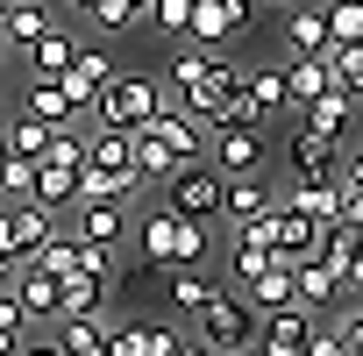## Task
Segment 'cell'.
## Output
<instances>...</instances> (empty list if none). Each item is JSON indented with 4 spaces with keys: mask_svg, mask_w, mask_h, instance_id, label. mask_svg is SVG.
<instances>
[{
    "mask_svg": "<svg viewBox=\"0 0 363 356\" xmlns=\"http://www.w3.org/2000/svg\"><path fill=\"white\" fill-rule=\"evenodd\" d=\"M22 356H65V342L57 335H36V342H22Z\"/></svg>",
    "mask_w": 363,
    "mask_h": 356,
    "instance_id": "45",
    "label": "cell"
},
{
    "mask_svg": "<svg viewBox=\"0 0 363 356\" xmlns=\"http://www.w3.org/2000/svg\"><path fill=\"white\" fill-rule=\"evenodd\" d=\"M50 335L65 342V356H114L107 313H65V321H50Z\"/></svg>",
    "mask_w": 363,
    "mask_h": 356,
    "instance_id": "19",
    "label": "cell"
},
{
    "mask_svg": "<svg viewBox=\"0 0 363 356\" xmlns=\"http://www.w3.org/2000/svg\"><path fill=\"white\" fill-rule=\"evenodd\" d=\"M114 356H150V321H107Z\"/></svg>",
    "mask_w": 363,
    "mask_h": 356,
    "instance_id": "39",
    "label": "cell"
},
{
    "mask_svg": "<svg viewBox=\"0 0 363 356\" xmlns=\"http://www.w3.org/2000/svg\"><path fill=\"white\" fill-rule=\"evenodd\" d=\"M0 57H8V43H0Z\"/></svg>",
    "mask_w": 363,
    "mask_h": 356,
    "instance_id": "52",
    "label": "cell"
},
{
    "mask_svg": "<svg viewBox=\"0 0 363 356\" xmlns=\"http://www.w3.org/2000/svg\"><path fill=\"white\" fill-rule=\"evenodd\" d=\"M285 50H292V57H328V50H335L328 15L313 8V0H292V15H285Z\"/></svg>",
    "mask_w": 363,
    "mask_h": 356,
    "instance_id": "15",
    "label": "cell"
},
{
    "mask_svg": "<svg viewBox=\"0 0 363 356\" xmlns=\"http://www.w3.org/2000/svg\"><path fill=\"white\" fill-rule=\"evenodd\" d=\"M328 65H335V86L363 107V43H335V50H328Z\"/></svg>",
    "mask_w": 363,
    "mask_h": 356,
    "instance_id": "36",
    "label": "cell"
},
{
    "mask_svg": "<svg viewBox=\"0 0 363 356\" xmlns=\"http://www.w3.org/2000/svg\"><path fill=\"white\" fill-rule=\"evenodd\" d=\"M0 128H8V150H15V157H36V164H43L50 143H57V128L36 121V114H15V121H0Z\"/></svg>",
    "mask_w": 363,
    "mask_h": 356,
    "instance_id": "31",
    "label": "cell"
},
{
    "mask_svg": "<svg viewBox=\"0 0 363 356\" xmlns=\"http://www.w3.org/2000/svg\"><path fill=\"white\" fill-rule=\"evenodd\" d=\"M100 306H107V278H93V271L57 278V321L65 313H100Z\"/></svg>",
    "mask_w": 363,
    "mask_h": 356,
    "instance_id": "29",
    "label": "cell"
},
{
    "mask_svg": "<svg viewBox=\"0 0 363 356\" xmlns=\"http://www.w3.org/2000/svg\"><path fill=\"white\" fill-rule=\"evenodd\" d=\"M72 235L121 257V243H128V200H79V228Z\"/></svg>",
    "mask_w": 363,
    "mask_h": 356,
    "instance_id": "12",
    "label": "cell"
},
{
    "mask_svg": "<svg viewBox=\"0 0 363 356\" xmlns=\"http://www.w3.org/2000/svg\"><path fill=\"white\" fill-rule=\"evenodd\" d=\"M285 164H292V178H328V171H342V135H320V128L292 121V135H285Z\"/></svg>",
    "mask_w": 363,
    "mask_h": 356,
    "instance_id": "9",
    "label": "cell"
},
{
    "mask_svg": "<svg viewBox=\"0 0 363 356\" xmlns=\"http://www.w3.org/2000/svg\"><path fill=\"white\" fill-rule=\"evenodd\" d=\"M157 107H171L164 86H157V72H114V86L86 107V128H143Z\"/></svg>",
    "mask_w": 363,
    "mask_h": 356,
    "instance_id": "1",
    "label": "cell"
},
{
    "mask_svg": "<svg viewBox=\"0 0 363 356\" xmlns=\"http://www.w3.org/2000/svg\"><path fill=\"white\" fill-rule=\"evenodd\" d=\"M235 356H271V349H264V342H242V349H235Z\"/></svg>",
    "mask_w": 363,
    "mask_h": 356,
    "instance_id": "48",
    "label": "cell"
},
{
    "mask_svg": "<svg viewBox=\"0 0 363 356\" xmlns=\"http://www.w3.org/2000/svg\"><path fill=\"white\" fill-rule=\"evenodd\" d=\"M0 335H8V342H29V306H22L15 292H0Z\"/></svg>",
    "mask_w": 363,
    "mask_h": 356,
    "instance_id": "41",
    "label": "cell"
},
{
    "mask_svg": "<svg viewBox=\"0 0 363 356\" xmlns=\"http://www.w3.org/2000/svg\"><path fill=\"white\" fill-rule=\"evenodd\" d=\"M178 342H186V328H171V321H150V356H171Z\"/></svg>",
    "mask_w": 363,
    "mask_h": 356,
    "instance_id": "43",
    "label": "cell"
},
{
    "mask_svg": "<svg viewBox=\"0 0 363 356\" xmlns=\"http://www.w3.org/2000/svg\"><path fill=\"white\" fill-rule=\"evenodd\" d=\"M335 335L349 342V356H363V299H342L335 306Z\"/></svg>",
    "mask_w": 363,
    "mask_h": 356,
    "instance_id": "40",
    "label": "cell"
},
{
    "mask_svg": "<svg viewBox=\"0 0 363 356\" xmlns=\"http://www.w3.org/2000/svg\"><path fill=\"white\" fill-rule=\"evenodd\" d=\"M15 271H22V257H8V250H0V292L15 285Z\"/></svg>",
    "mask_w": 363,
    "mask_h": 356,
    "instance_id": "46",
    "label": "cell"
},
{
    "mask_svg": "<svg viewBox=\"0 0 363 356\" xmlns=\"http://www.w3.org/2000/svg\"><path fill=\"white\" fill-rule=\"evenodd\" d=\"M292 278H299V306H313V313H320V306H328V313L342 306V278H335V271H328L320 257L292 264Z\"/></svg>",
    "mask_w": 363,
    "mask_h": 356,
    "instance_id": "27",
    "label": "cell"
},
{
    "mask_svg": "<svg viewBox=\"0 0 363 356\" xmlns=\"http://www.w3.org/2000/svg\"><path fill=\"white\" fill-rule=\"evenodd\" d=\"M36 200L57 214V207H79V164H65V157H43L36 164Z\"/></svg>",
    "mask_w": 363,
    "mask_h": 356,
    "instance_id": "25",
    "label": "cell"
},
{
    "mask_svg": "<svg viewBox=\"0 0 363 356\" xmlns=\"http://www.w3.org/2000/svg\"><path fill=\"white\" fill-rule=\"evenodd\" d=\"M292 207H306L313 221H342V207H349V186H342V171H328V178H292V193H285Z\"/></svg>",
    "mask_w": 363,
    "mask_h": 356,
    "instance_id": "18",
    "label": "cell"
},
{
    "mask_svg": "<svg viewBox=\"0 0 363 356\" xmlns=\"http://www.w3.org/2000/svg\"><path fill=\"white\" fill-rule=\"evenodd\" d=\"M207 57H214V50H200V43H178V50H171V65H164V86H171V100L186 93V86H200V79H207Z\"/></svg>",
    "mask_w": 363,
    "mask_h": 356,
    "instance_id": "32",
    "label": "cell"
},
{
    "mask_svg": "<svg viewBox=\"0 0 363 356\" xmlns=\"http://www.w3.org/2000/svg\"><path fill=\"white\" fill-rule=\"evenodd\" d=\"M207 164L221 178H242V171H264V121H214V143H207Z\"/></svg>",
    "mask_w": 363,
    "mask_h": 356,
    "instance_id": "6",
    "label": "cell"
},
{
    "mask_svg": "<svg viewBox=\"0 0 363 356\" xmlns=\"http://www.w3.org/2000/svg\"><path fill=\"white\" fill-rule=\"evenodd\" d=\"M22 114H36V121H50V128H86V114H79V100L65 93V79H29Z\"/></svg>",
    "mask_w": 363,
    "mask_h": 356,
    "instance_id": "17",
    "label": "cell"
},
{
    "mask_svg": "<svg viewBox=\"0 0 363 356\" xmlns=\"http://www.w3.org/2000/svg\"><path fill=\"white\" fill-rule=\"evenodd\" d=\"M278 107H292L285 100V65H257L250 86H242V121H271Z\"/></svg>",
    "mask_w": 363,
    "mask_h": 356,
    "instance_id": "20",
    "label": "cell"
},
{
    "mask_svg": "<svg viewBox=\"0 0 363 356\" xmlns=\"http://www.w3.org/2000/svg\"><path fill=\"white\" fill-rule=\"evenodd\" d=\"M242 299H250L257 313H278V306H292V299H299V278H292V264L278 257V264H271V271H264V278H257Z\"/></svg>",
    "mask_w": 363,
    "mask_h": 356,
    "instance_id": "28",
    "label": "cell"
},
{
    "mask_svg": "<svg viewBox=\"0 0 363 356\" xmlns=\"http://www.w3.org/2000/svg\"><path fill=\"white\" fill-rule=\"evenodd\" d=\"M328 36L335 43H363V0H328Z\"/></svg>",
    "mask_w": 363,
    "mask_h": 356,
    "instance_id": "37",
    "label": "cell"
},
{
    "mask_svg": "<svg viewBox=\"0 0 363 356\" xmlns=\"http://www.w3.org/2000/svg\"><path fill=\"white\" fill-rule=\"evenodd\" d=\"M86 164H93V171H135L128 128H86Z\"/></svg>",
    "mask_w": 363,
    "mask_h": 356,
    "instance_id": "26",
    "label": "cell"
},
{
    "mask_svg": "<svg viewBox=\"0 0 363 356\" xmlns=\"http://www.w3.org/2000/svg\"><path fill=\"white\" fill-rule=\"evenodd\" d=\"M135 135H150V143L164 150V164H171V171H178V164H200V157H207V128H200L186 107H157V114H150Z\"/></svg>",
    "mask_w": 363,
    "mask_h": 356,
    "instance_id": "5",
    "label": "cell"
},
{
    "mask_svg": "<svg viewBox=\"0 0 363 356\" xmlns=\"http://www.w3.org/2000/svg\"><path fill=\"white\" fill-rule=\"evenodd\" d=\"M65 8H72V15H93V0H65Z\"/></svg>",
    "mask_w": 363,
    "mask_h": 356,
    "instance_id": "49",
    "label": "cell"
},
{
    "mask_svg": "<svg viewBox=\"0 0 363 356\" xmlns=\"http://www.w3.org/2000/svg\"><path fill=\"white\" fill-rule=\"evenodd\" d=\"M214 292H221V285L207 278V264H171V278H164V299H171L178 313H200Z\"/></svg>",
    "mask_w": 363,
    "mask_h": 356,
    "instance_id": "21",
    "label": "cell"
},
{
    "mask_svg": "<svg viewBox=\"0 0 363 356\" xmlns=\"http://www.w3.org/2000/svg\"><path fill=\"white\" fill-rule=\"evenodd\" d=\"M107 86H114V57H107V50H86V43H79V57H72V72H65V93L79 100V114H86V107H93V100L107 93Z\"/></svg>",
    "mask_w": 363,
    "mask_h": 356,
    "instance_id": "16",
    "label": "cell"
},
{
    "mask_svg": "<svg viewBox=\"0 0 363 356\" xmlns=\"http://www.w3.org/2000/svg\"><path fill=\"white\" fill-rule=\"evenodd\" d=\"M72 57H79V36L65 29V22H50L29 50H22V65H29V79H65L72 72Z\"/></svg>",
    "mask_w": 363,
    "mask_h": 356,
    "instance_id": "14",
    "label": "cell"
},
{
    "mask_svg": "<svg viewBox=\"0 0 363 356\" xmlns=\"http://www.w3.org/2000/svg\"><path fill=\"white\" fill-rule=\"evenodd\" d=\"M0 356H22V342H8V335H0Z\"/></svg>",
    "mask_w": 363,
    "mask_h": 356,
    "instance_id": "50",
    "label": "cell"
},
{
    "mask_svg": "<svg viewBox=\"0 0 363 356\" xmlns=\"http://www.w3.org/2000/svg\"><path fill=\"white\" fill-rule=\"evenodd\" d=\"M313 328H320V321H313V306H299V299H292V306H278V313H264V321H257V342H264L271 356H299V349L313 342Z\"/></svg>",
    "mask_w": 363,
    "mask_h": 356,
    "instance_id": "11",
    "label": "cell"
},
{
    "mask_svg": "<svg viewBox=\"0 0 363 356\" xmlns=\"http://www.w3.org/2000/svg\"><path fill=\"white\" fill-rule=\"evenodd\" d=\"M250 22H257V0H193V29H186V43L228 50V43L250 36Z\"/></svg>",
    "mask_w": 363,
    "mask_h": 356,
    "instance_id": "4",
    "label": "cell"
},
{
    "mask_svg": "<svg viewBox=\"0 0 363 356\" xmlns=\"http://www.w3.org/2000/svg\"><path fill=\"white\" fill-rule=\"evenodd\" d=\"M342 186L363 193V143H342Z\"/></svg>",
    "mask_w": 363,
    "mask_h": 356,
    "instance_id": "42",
    "label": "cell"
},
{
    "mask_svg": "<svg viewBox=\"0 0 363 356\" xmlns=\"http://www.w3.org/2000/svg\"><path fill=\"white\" fill-rule=\"evenodd\" d=\"M278 207V186H264V171H242V178H221V228H242V221H264Z\"/></svg>",
    "mask_w": 363,
    "mask_h": 356,
    "instance_id": "10",
    "label": "cell"
},
{
    "mask_svg": "<svg viewBox=\"0 0 363 356\" xmlns=\"http://www.w3.org/2000/svg\"><path fill=\"white\" fill-rule=\"evenodd\" d=\"M86 22H93L100 36H128V29H135L143 15L128 8V0H93V15H86Z\"/></svg>",
    "mask_w": 363,
    "mask_h": 356,
    "instance_id": "38",
    "label": "cell"
},
{
    "mask_svg": "<svg viewBox=\"0 0 363 356\" xmlns=\"http://www.w3.org/2000/svg\"><path fill=\"white\" fill-rule=\"evenodd\" d=\"M257 321H264V313H257L235 285H221V292L193 313V342H200V349H214V356H235L242 342H257Z\"/></svg>",
    "mask_w": 363,
    "mask_h": 356,
    "instance_id": "2",
    "label": "cell"
},
{
    "mask_svg": "<svg viewBox=\"0 0 363 356\" xmlns=\"http://www.w3.org/2000/svg\"><path fill=\"white\" fill-rule=\"evenodd\" d=\"M135 243H143V257L157 264V271H171L178 264V243H186V214H171L164 200L143 214V228H135Z\"/></svg>",
    "mask_w": 363,
    "mask_h": 356,
    "instance_id": "13",
    "label": "cell"
},
{
    "mask_svg": "<svg viewBox=\"0 0 363 356\" xmlns=\"http://www.w3.org/2000/svg\"><path fill=\"white\" fill-rule=\"evenodd\" d=\"M328 86H335V65H328V57H285V100H292V107L320 100Z\"/></svg>",
    "mask_w": 363,
    "mask_h": 356,
    "instance_id": "22",
    "label": "cell"
},
{
    "mask_svg": "<svg viewBox=\"0 0 363 356\" xmlns=\"http://www.w3.org/2000/svg\"><path fill=\"white\" fill-rule=\"evenodd\" d=\"M320 228H328V221H313V214H306V207H292L285 193H278V207L264 214V235H271V250H278L285 264H306V257L320 250Z\"/></svg>",
    "mask_w": 363,
    "mask_h": 356,
    "instance_id": "7",
    "label": "cell"
},
{
    "mask_svg": "<svg viewBox=\"0 0 363 356\" xmlns=\"http://www.w3.org/2000/svg\"><path fill=\"white\" fill-rule=\"evenodd\" d=\"M79 250H86V243H79L72 228H57V235H50V243H43L36 257H22V264H43L50 278H72V271H79Z\"/></svg>",
    "mask_w": 363,
    "mask_h": 356,
    "instance_id": "33",
    "label": "cell"
},
{
    "mask_svg": "<svg viewBox=\"0 0 363 356\" xmlns=\"http://www.w3.org/2000/svg\"><path fill=\"white\" fill-rule=\"evenodd\" d=\"M8 292H15L22 306H29V321H57V278H50L43 264H22Z\"/></svg>",
    "mask_w": 363,
    "mask_h": 356,
    "instance_id": "24",
    "label": "cell"
},
{
    "mask_svg": "<svg viewBox=\"0 0 363 356\" xmlns=\"http://www.w3.org/2000/svg\"><path fill=\"white\" fill-rule=\"evenodd\" d=\"M299 121H306V128H320V135H342V143H349V121H356V100H349L342 86H328L320 100H306V107H299Z\"/></svg>",
    "mask_w": 363,
    "mask_h": 356,
    "instance_id": "23",
    "label": "cell"
},
{
    "mask_svg": "<svg viewBox=\"0 0 363 356\" xmlns=\"http://www.w3.org/2000/svg\"><path fill=\"white\" fill-rule=\"evenodd\" d=\"M164 207L186 214V221H221V171L200 157V164H178L164 178Z\"/></svg>",
    "mask_w": 363,
    "mask_h": 356,
    "instance_id": "3",
    "label": "cell"
},
{
    "mask_svg": "<svg viewBox=\"0 0 363 356\" xmlns=\"http://www.w3.org/2000/svg\"><path fill=\"white\" fill-rule=\"evenodd\" d=\"M143 22H157V36H171V43H186V29H193V0H150Z\"/></svg>",
    "mask_w": 363,
    "mask_h": 356,
    "instance_id": "35",
    "label": "cell"
},
{
    "mask_svg": "<svg viewBox=\"0 0 363 356\" xmlns=\"http://www.w3.org/2000/svg\"><path fill=\"white\" fill-rule=\"evenodd\" d=\"M171 356H214V349H200V342H193V335H186V342H178V349H171Z\"/></svg>",
    "mask_w": 363,
    "mask_h": 356,
    "instance_id": "47",
    "label": "cell"
},
{
    "mask_svg": "<svg viewBox=\"0 0 363 356\" xmlns=\"http://www.w3.org/2000/svg\"><path fill=\"white\" fill-rule=\"evenodd\" d=\"M8 200H36V157H0V207Z\"/></svg>",
    "mask_w": 363,
    "mask_h": 356,
    "instance_id": "34",
    "label": "cell"
},
{
    "mask_svg": "<svg viewBox=\"0 0 363 356\" xmlns=\"http://www.w3.org/2000/svg\"><path fill=\"white\" fill-rule=\"evenodd\" d=\"M50 22H57L50 8H0V43H8V50H29Z\"/></svg>",
    "mask_w": 363,
    "mask_h": 356,
    "instance_id": "30",
    "label": "cell"
},
{
    "mask_svg": "<svg viewBox=\"0 0 363 356\" xmlns=\"http://www.w3.org/2000/svg\"><path fill=\"white\" fill-rule=\"evenodd\" d=\"M50 235H57V214L43 200H8V207H0V250H8V257H36Z\"/></svg>",
    "mask_w": 363,
    "mask_h": 356,
    "instance_id": "8",
    "label": "cell"
},
{
    "mask_svg": "<svg viewBox=\"0 0 363 356\" xmlns=\"http://www.w3.org/2000/svg\"><path fill=\"white\" fill-rule=\"evenodd\" d=\"M128 8H135V15H143V8H150V0H128Z\"/></svg>",
    "mask_w": 363,
    "mask_h": 356,
    "instance_id": "51",
    "label": "cell"
},
{
    "mask_svg": "<svg viewBox=\"0 0 363 356\" xmlns=\"http://www.w3.org/2000/svg\"><path fill=\"white\" fill-rule=\"evenodd\" d=\"M299 356H349V342H342L335 328H313V342H306Z\"/></svg>",
    "mask_w": 363,
    "mask_h": 356,
    "instance_id": "44",
    "label": "cell"
}]
</instances>
